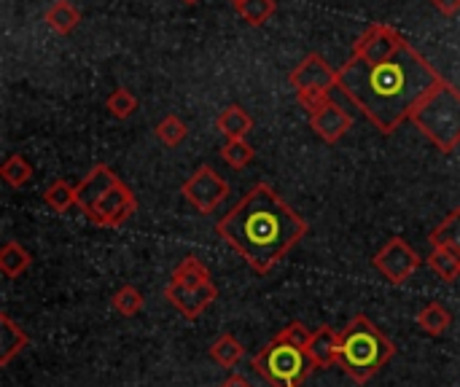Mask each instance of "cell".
I'll return each mask as SVG.
<instances>
[{"mask_svg":"<svg viewBox=\"0 0 460 387\" xmlns=\"http://www.w3.org/2000/svg\"><path fill=\"white\" fill-rule=\"evenodd\" d=\"M439 81V73L391 24H372L340 67V92L383 135H394Z\"/></svg>","mask_w":460,"mask_h":387,"instance_id":"obj_1","label":"cell"},{"mask_svg":"<svg viewBox=\"0 0 460 387\" xmlns=\"http://www.w3.org/2000/svg\"><path fill=\"white\" fill-rule=\"evenodd\" d=\"M307 221L270 186H253L221 221L218 237L259 275H267L307 234Z\"/></svg>","mask_w":460,"mask_h":387,"instance_id":"obj_2","label":"cell"},{"mask_svg":"<svg viewBox=\"0 0 460 387\" xmlns=\"http://www.w3.org/2000/svg\"><path fill=\"white\" fill-rule=\"evenodd\" d=\"M396 356V345L367 318L356 315L340 334L337 366L358 385H367Z\"/></svg>","mask_w":460,"mask_h":387,"instance_id":"obj_3","label":"cell"},{"mask_svg":"<svg viewBox=\"0 0 460 387\" xmlns=\"http://www.w3.org/2000/svg\"><path fill=\"white\" fill-rule=\"evenodd\" d=\"M410 121L442 151L453 154L460 145V92L439 81L412 110Z\"/></svg>","mask_w":460,"mask_h":387,"instance_id":"obj_4","label":"cell"},{"mask_svg":"<svg viewBox=\"0 0 460 387\" xmlns=\"http://www.w3.org/2000/svg\"><path fill=\"white\" fill-rule=\"evenodd\" d=\"M251 369L261 377L267 387H302L307 374L313 372L307 353L280 339H272L261 353L251 358Z\"/></svg>","mask_w":460,"mask_h":387,"instance_id":"obj_5","label":"cell"},{"mask_svg":"<svg viewBox=\"0 0 460 387\" xmlns=\"http://www.w3.org/2000/svg\"><path fill=\"white\" fill-rule=\"evenodd\" d=\"M372 264H375V269H377L391 286H404V283L420 269L423 259L418 256V251H415L407 240L394 237L391 242H385V245L377 251V256L372 259Z\"/></svg>","mask_w":460,"mask_h":387,"instance_id":"obj_6","label":"cell"},{"mask_svg":"<svg viewBox=\"0 0 460 387\" xmlns=\"http://www.w3.org/2000/svg\"><path fill=\"white\" fill-rule=\"evenodd\" d=\"M181 191H183V197H186L199 213L210 215V213H216V207L226 199L229 186H226V180H224L213 167L202 164V167H197V172L183 183Z\"/></svg>","mask_w":460,"mask_h":387,"instance_id":"obj_7","label":"cell"},{"mask_svg":"<svg viewBox=\"0 0 460 387\" xmlns=\"http://www.w3.org/2000/svg\"><path fill=\"white\" fill-rule=\"evenodd\" d=\"M137 210V199L135 194L129 191V186L119 183L113 186L89 213H86V221H92L94 226H108V229H116V226H124Z\"/></svg>","mask_w":460,"mask_h":387,"instance_id":"obj_8","label":"cell"},{"mask_svg":"<svg viewBox=\"0 0 460 387\" xmlns=\"http://www.w3.org/2000/svg\"><path fill=\"white\" fill-rule=\"evenodd\" d=\"M164 299L189 321H197L216 299H218V288L213 280L199 283V286H186V283H167L164 288Z\"/></svg>","mask_w":460,"mask_h":387,"instance_id":"obj_9","label":"cell"},{"mask_svg":"<svg viewBox=\"0 0 460 387\" xmlns=\"http://www.w3.org/2000/svg\"><path fill=\"white\" fill-rule=\"evenodd\" d=\"M291 86L299 89H326L332 92V86H340V70H334L321 54H307L288 75Z\"/></svg>","mask_w":460,"mask_h":387,"instance_id":"obj_10","label":"cell"},{"mask_svg":"<svg viewBox=\"0 0 460 387\" xmlns=\"http://www.w3.org/2000/svg\"><path fill=\"white\" fill-rule=\"evenodd\" d=\"M119 175L108 167V164H97L92 172H86V178L75 186V194H78V207L81 213L86 215L113 186H119Z\"/></svg>","mask_w":460,"mask_h":387,"instance_id":"obj_11","label":"cell"},{"mask_svg":"<svg viewBox=\"0 0 460 387\" xmlns=\"http://www.w3.org/2000/svg\"><path fill=\"white\" fill-rule=\"evenodd\" d=\"M310 124L323 143H337L353 127V116L332 100L321 113L310 116Z\"/></svg>","mask_w":460,"mask_h":387,"instance_id":"obj_12","label":"cell"},{"mask_svg":"<svg viewBox=\"0 0 460 387\" xmlns=\"http://www.w3.org/2000/svg\"><path fill=\"white\" fill-rule=\"evenodd\" d=\"M307 361L313 369H329L337 366L340 358V334L332 326H321L313 331V339L307 345Z\"/></svg>","mask_w":460,"mask_h":387,"instance_id":"obj_13","label":"cell"},{"mask_svg":"<svg viewBox=\"0 0 460 387\" xmlns=\"http://www.w3.org/2000/svg\"><path fill=\"white\" fill-rule=\"evenodd\" d=\"M30 345V337L16 326L5 312L0 315V366H8L24 347Z\"/></svg>","mask_w":460,"mask_h":387,"instance_id":"obj_14","label":"cell"},{"mask_svg":"<svg viewBox=\"0 0 460 387\" xmlns=\"http://www.w3.org/2000/svg\"><path fill=\"white\" fill-rule=\"evenodd\" d=\"M216 127L226 135V140H245V135L253 129V119L243 105H229L218 113Z\"/></svg>","mask_w":460,"mask_h":387,"instance_id":"obj_15","label":"cell"},{"mask_svg":"<svg viewBox=\"0 0 460 387\" xmlns=\"http://www.w3.org/2000/svg\"><path fill=\"white\" fill-rule=\"evenodd\" d=\"M43 22L57 32V35H70L78 22H81V13L78 8L70 3V0H54L46 11H43Z\"/></svg>","mask_w":460,"mask_h":387,"instance_id":"obj_16","label":"cell"},{"mask_svg":"<svg viewBox=\"0 0 460 387\" xmlns=\"http://www.w3.org/2000/svg\"><path fill=\"white\" fill-rule=\"evenodd\" d=\"M415 321H418L420 331H426L429 337H442V334L450 329L453 315H450V310H447L442 302H431V304H426V307L418 312Z\"/></svg>","mask_w":460,"mask_h":387,"instance_id":"obj_17","label":"cell"},{"mask_svg":"<svg viewBox=\"0 0 460 387\" xmlns=\"http://www.w3.org/2000/svg\"><path fill=\"white\" fill-rule=\"evenodd\" d=\"M30 267H32V256H30L19 242L8 240V242L0 248V272H3L5 277L13 280V277L24 275Z\"/></svg>","mask_w":460,"mask_h":387,"instance_id":"obj_18","label":"cell"},{"mask_svg":"<svg viewBox=\"0 0 460 387\" xmlns=\"http://www.w3.org/2000/svg\"><path fill=\"white\" fill-rule=\"evenodd\" d=\"M210 358L216 361V366L221 369H234L243 358H245V347L237 342V337L232 334H221L213 345H210Z\"/></svg>","mask_w":460,"mask_h":387,"instance_id":"obj_19","label":"cell"},{"mask_svg":"<svg viewBox=\"0 0 460 387\" xmlns=\"http://www.w3.org/2000/svg\"><path fill=\"white\" fill-rule=\"evenodd\" d=\"M426 264L445 280V283H456L460 277V253L453 248H434L431 256L426 259Z\"/></svg>","mask_w":460,"mask_h":387,"instance_id":"obj_20","label":"cell"},{"mask_svg":"<svg viewBox=\"0 0 460 387\" xmlns=\"http://www.w3.org/2000/svg\"><path fill=\"white\" fill-rule=\"evenodd\" d=\"M431 245L434 248H453L460 253V207H453L445 221L431 232Z\"/></svg>","mask_w":460,"mask_h":387,"instance_id":"obj_21","label":"cell"},{"mask_svg":"<svg viewBox=\"0 0 460 387\" xmlns=\"http://www.w3.org/2000/svg\"><path fill=\"white\" fill-rule=\"evenodd\" d=\"M43 202H46L54 213H67L73 205H78L75 186H70L67 180H54V183L43 191Z\"/></svg>","mask_w":460,"mask_h":387,"instance_id":"obj_22","label":"cell"},{"mask_svg":"<svg viewBox=\"0 0 460 387\" xmlns=\"http://www.w3.org/2000/svg\"><path fill=\"white\" fill-rule=\"evenodd\" d=\"M111 304H113V310H116L119 315H124V318H135V315L143 310L146 299H143V294H140L132 283H124V286L111 296Z\"/></svg>","mask_w":460,"mask_h":387,"instance_id":"obj_23","label":"cell"},{"mask_svg":"<svg viewBox=\"0 0 460 387\" xmlns=\"http://www.w3.org/2000/svg\"><path fill=\"white\" fill-rule=\"evenodd\" d=\"M170 280H172V283H186V286H199V283H208V280H210V272H208V267H205L199 259L186 256V259L172 269Z\"/></svg>","mask_w":460,"mask_h":387,"instance_id":"obj_24","label":"cell"},{"mask_svg":"<svg viewBox=\"0 0 460 387\" xmlns=\"http://www.w3.org/2000/svg\"><path fill=\"white\" fill-rule=\"evenodd\" d=\"M0 175H3V180H5L11 189H22V186H27V183L32 180V167H30L27 159H22L19 154H13V156H8V159L3 162Z\"/></svg>","mask_w":460,"mask_h":387,"instance_id":"obj_25","label":"cell"},{"mask_svg":"<svg viewBox=\"0 0 460 387\" xmlns=\"http://www.w3.org/2000/svg\"><path fill=\"white\" fill-rule=\"evenodd\" d=\"M234 8H237V13H240L248 24L259 27V24H264V22L278 11V3H275V0H237Z\"/></svg>","mask_w":460,"mask_h":387,"instance_id":"obj_26","label":"cell"},{"mask_svg":"<svg viewBox=\"0 0 460 387\" xmlns=\"http://www.w3.org/2000/svg\"><path fill=\"white\" fill-rule=\"evenodd\" d=\"M186 135H189V127H186V121H183V119H178L175 113L164 116V119L156 124V137H159L167 148L181 145V143L186 140Z\"/></svg>","mask_w":460,"mask_h":387,"instance_id":"obj_27","label":"cell"},{"mask_svg":"<svg viewBox=\"0 0 460 387\" xmlns=\"http://www.w3.org/2000/svg\"><path fill=\"white\" fill-rule=\"evenodd\" d=\"M221 156H224V162H226L229 167L243 170V167H248V164L253 162L256 151L248 145V140H226V143L221 145Z\"/></svg>","mask_w":460,"mask_h":387,"instance_id":"obj_28","label":"cell"},{"mask_svg":"<svg viewBox=\"0 0 460 387\" xmlns=\"http://www.w3.org/2000/svg\"><path fill=\"white\" fill-rule=\"evenodd\" d=\"M105 108H108L116 119H129V116L137 110V97H135L129 89L119 86V89H113V92L108 94Z\"/></svg>","mask_w":460,"mask_h":387,"instance_id":"obj_29","label":"cell"},{"mask_svg":"<svg viewBox=\"0 0 460 387\" xmlns=\"http://www.w3.org/2000/svg\"><path fill=\"white\" fill-rule=\"evenodd\" d=\"M275 339H280L283 345H291V347H296V350H307V345H310V339H313V331H310L305 323L294 321V323H288Z\"/></svg>","mask_w":460,"mask_h":387,"instance_id":"obj_30","label":"cell"},{"mask_svg":"<svg viewBox=\"0 0 460 387\" xmlns=\"http://www.w3.org/2000/svg\"><path fill=\"white\" fill-rule=\"evenodd\" d=\"M296 102H299L310 116H315V113H321V110L332 102V94H329L326 89H299V92H296Z\"/></svg>","mask_w":460,"mask_h":387,"instance_id":"obj_31","label":"cell"},{"mask_svg":"<svg viewBox=\"0 0 460 387\" xmlns=\"http://www.w3.org/2000/svg\"><path fill=\"white\" fill-rule=\"evenodd\" d=\"M431 3H434L445 16H456L460 11V0H431Z\"/></svg>","mask_w":460,"mask_h":387,"instance_id":"obj_32","label":"cell"},{"mask_svg":"<svg viewBox=\"0 0 460 387\" xmlns=\"http://www.w3.org/2000/svg\"><path fill=\"white\" fill-rule=\"evenodd\" d=\"M218 387H253L245 377H240V374H234V377H229V380H224Z\"/></svg>","mask_w":460,"mask_h":387,"instance_id":"obj_33","label":"cell"},{"mask_svg":"<svg viewBox=\"0 0 460 387\" xmlns=\"http://www.w3.org/2000/svg\"><path fill=\"white\" fill-rule=\"evenodd\" d=\"M183 3H197V0H183Z\"/></svg>","mask_w":460,"mask_h":387,"instance_id":"obj_34","label":"cell"},{"mask_svg":"<svg viewBox=\"0 0 460 387\" xmlns=\"http://www.w3.org/2000/svg\"><path fill=\"white\" fill-rule=\"evenodd\" d=\"M234 3H237V0H234Z\"/></svg>","mask_w":460,"mask_h":387,"instance_id":"obj_35","label":"cell"}]
</instances>
